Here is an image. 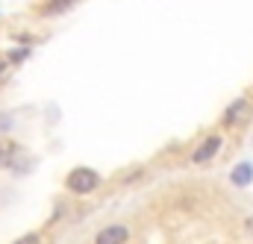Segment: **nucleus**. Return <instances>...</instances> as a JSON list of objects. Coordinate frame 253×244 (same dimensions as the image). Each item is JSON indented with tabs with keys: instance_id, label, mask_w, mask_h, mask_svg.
Wrapping results in <instances>:
<instances>
[{
	"instance_id": "obj_1",
	"label": "nucleus",
	"mask_w": 253,
	"mask_h": 244,
	"mask_svg": "<svg viewBox=\"0 0 253 244\" xmlns=\"http://www.w3.org/2000/svg\"><path fill=\"white\" fill-rule=\"evenodd\" d=\"M100 174L94 171V168H85V165H80V168H74V171H68V177H65V188L71 191V194H80V197H85V194H94L97 188H100Z\"/></svg>"
},
{
	"instance_id": "obj_2",
	"label": "nucleus",
	"mask_w": 253,
	"mask_h": 244,
	"mask_svg": "<svg viewBox=\"0 0 253 244\" xmlns=\"http://www.w3.org/2000/svg\"><path fill=\"white\" fill-rule=\"evenodd\" d=\"M221 147H224V135L221 132H215V135H206L197 147H194V153H191V162L194 165H206V162H212L218 153H221Z\"/></svg>"
},
{
	"instance_id": "obj_3",
	"label": "nucleus",
	"mask_w": 253,
	"mask_h": 244,
	"mask_svg": "<svg viewBox=\"0 0 253 244\" xmlns=\"http://www.w3.org/2000/svg\"><path fill=\"white\" fill-rule=\"evenodd\" d=\"M248 115H251V100H248V97H236V100L224 109L221 123H224L227 129H233V126H239L242 121H248Z\"/></svg>"
},
{
	"instance_id": "obj_4",
	"label": "nucleus",
	"mask_w": 253,
	"mask_h": 244,
	"mask_svg": "<svg viewBox=\"0 0 253 244\" xmlns=\"http://www.w3.org/2000/svg\"><path fill=\"white\" fill-rule=\"evenodd\" d=\"M126 242H129V227L126 224H109L94 236V244H126Z\"/></svg>"
},
{
	"instance_id": "obj_5",
	"label": "nucleus",
	"mask_w": 253,
	"mask_h": 244,
	"mask_svg": "<svg viewBox=\"0 0 253 244\" xmlns=\"http://www.w3.org/2000/svg\"><path fill=\"white\" fill-rule=\"evenodd\" d=\"M74 3H77V0H44V3L39 6V15H42V18H56V15L68 12Z\"/></svg>"
},
{
	"instance_id": "obj_6",
	"label": "nucleus",
	"mask_w": 253,
	"mask_h": 244,
	"mask_svg": "<svg viewBox=\"0 0 253 244\" xmlns=\"http://www.w3.org/2000/svg\"><path fill=\"white\" fill-rule=\"evenodd\" d=\"M230 180H233V185H239V188L251 185V180H253V165H251V162L236 165V168H233V174H230Z\"/></svg>"
},
{
	"instance_id": "obj_7",
	"label": "nucleus",
	"mask_w": 253,
	"mask_h": 244,
	"mask_svg": "<svg viewBox=\"0 0 253 244\" xmlns=\"http://www.w3.org/2000/svg\"><path fill=\"white\" fill-rule=\"evenodd\" d=\"M12 153H15V144L6 141V138H0V168H6L12 162Z\"/></svg>"
},
{
	"instance_id": "obj_8",
	"label": "nucleus",
	"mask_w": 253,
	"mask_h": 244,
	"mask_svg": "<svg viewBox=\"0 0 253 244\" xmlns=\"http://www.w3.org/2000/svg\"><path fill=\"white\" fill-rule=\"evenodd\" d=\"M12 244H42V233H27V236L15 239Z\"/></svg>"
},
{
	"instance_id": "obj_9",
	"label": "nucleus",
	"mask_w": 253,
	"mask_h": 244,
	"mask_svg": "<svg viewBox=\"0 0 253 244\" xmlns=\"http://www.w3.org/2000/svg\"><path fill=\"white\" fill-rule=\"evenodd\" d=\"M245 233H248V236H253V215H248V218H245Z\"/></svg>"
},
{
	"instance_id": "obj_10",
	"label": "nucleus",
	"mask_w": 253,
	"mask_h": 244,
	"mask_svg": "<svg viewBox=\"0 0 253 244\" xmlns=\"http://www.w3.org/2000/svg\"><path fill=\"white\" fill-rule=\"evenodd\" d=\"M6 65H9V62H0V74H3V71H6Z\"/></svg>"
}]
</instances>
